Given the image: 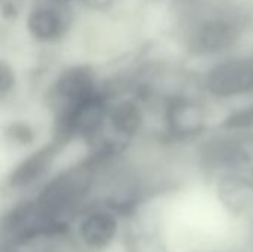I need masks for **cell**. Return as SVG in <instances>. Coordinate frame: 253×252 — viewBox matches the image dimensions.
Here are the masks:
<instances>
[{"instance_id": "obj_1", "label": "cell", "mask_w": 253, "mask_h": 252, "mask_svg": "<svg viewBox=\"0 0 253 252\" xmlns=\"http://www.w3.org/2000/svg\"><path fill=\"white\" fill-rule=\"evenodd\" d=\"M123 220L101 202L90 203L76 220L73 242L80 252H108L122 242Z\"/></svg>"}, {"instance_id": "obj_2", "label": "cell", "mask_w": 253, "mask_h": 252, "mask_svg": "<svg viewBox=\"0 0 253 252\" xmlns=\"http://www.w3.org/2000/svg\"><path fill=\"white\" fill-rule=\"evenodd\" d=\"M107 116L105 100L96 91L84 98L58 110L56 143H64L73 137H93Z\"/></svg>"}, {"instance_id": "obj_3", "label": "cell", "mask_w": 253, "mask_h": 252, "mask_svg": "<svg viewBox=\"0 0 253 252\" xmlns=\"http://www.w3.org/2000/svg\"><path fill=\"white\" fill-rule=\"evenodd\" d=\"M218 203L227 215L253 229V180L239 174H222L215 186Z\"/></svg>"}, {"instance_id": "obj_4", "label": "cell", "mask_w": 253, "mask_h": 252, "mask_svg": "<svg viewBox=\"0 0 253 252\" xmlns=\"http://www.w3.org/2000/svg\"><path fill=\"white\" fill-rule=\"evenodd\" d=\"M206 88L221 98L253 91V58H234L215 65L206 76Z\"/></svg>"}, {"instance_id": "obj_5", "label": "cell", "mask_w": 253, "mask_h": 252, "mask_svg": "<svg viewBox=\"0 0 253 252\" xmlns=\"http://www.w3.org/2000/svg\"><path fill=\"white\" fill-rule=\"evenodd\" d=\"M58 153V143L44 146L24 160H21L7 177V187L10 190H25L43 180L50 171Z\"/></svg>"}, {"instance_id": "obj_6", "label": "cell", "mask_w": 253, "mask_h": 252, "mask_svg": "<svg viewBox=\"0 0 253 252\" xmlns=\"http://www.w3.org/2000/svg\"><path fill=\"white\" fill-rule=\"evenodd\" d=\"M237 27L224 18H212L202 22L191 37V50L202 55H212L227 50L237 40Z\"/></svg>"}, {"instance_id": "obj_7", "label": "cell", "mask_w": 253, "mask_h": 252, "mask_svg": "<svg viewBox=\"0 0 253 252\" xmlns=\"http://www.w3.org/2000/svg\"><path fill=\"white\" fill-rule=\"evenodd\" d=\"M95 92V79L89 67L80 65L64 71L53 86V98L59 102L58 110Z\"/></svg>"}, {"instance_id": "obj_8", "label": "cell", "mask_w": 253, "mask_h": 252, "mask_svg": "<svg viewBox=\"0 0 253 252\" xmlns=\"http://www.w3.org/2000/svg\"><path fill=\"white\" fill-rule=\"evenodd\" d=\"M65 24L61 10L49 4H39L30 12L27 19L30 34L40 42H50L61 37L67 27Z\"/></svg>"}, {"instance_id": "obj_9", "label": "cell", "mask_w": 253, "mask_h": 252, "mask_svg": "<svg viewBox=\"0 0 253 252\" xmlns=\"http://www.w3.org/2000/svg\"><path fill=\"white\" fill-rule=\"evenodd\" d=\"M166 117L169 128L179 135L196 134L203 125V117L199 107L182 98L173 100L168 105Z\"/></svg>"}, {"instance_id": "obj_10", "label": "cell", "mask_w": 253, "mask_h": 252, "mask_svg": "<svg viewBox=\"0 0 253 252\" xmlns=\"http://www.w3.org/2000/svg\"><path fill=\"white\" fill-rule=\"evenodd\" d=\"M108 119L114 132L123 137L135 135L142 125V114L133 101H122L108 113Z\"/></svg>"}, {"instance_id": "obj_11", "label": "cell", "mask_w": 253, "mask_h": 252, "mask_svg": "<svg viewBox=\"0 0 253 252\" xmlns=\"http://www.w3.org/2000/svg\"><path fill=\"white\" fill-rule=\"evenodd\" d=\"M222 126L225 129H246L253 126V104L243 107L242 110L234 111L231 116H228L224 122Z\"/></svg>"}, {"instance_id": "obj_12", "label": "cell", "mask_w": 253, "mask_h": 252, "mask_svg": "<svg viewBox=\"0 0 253 252\" xmlns=\"http://www.w3.org/2000/svg\"><path fill=\"white\" fill-rule=\"evenodd\" d=\"M7 135L10 137L12 141L18 143L21 146L31 144L33 140H34L33 129L25 123H13V125H10L9 129H7Z\"/></svg>"}, {"instance_id": "obj_13", "label": "cell", "mask_w": 253, "mask_h": 252, "mask_svg": "<svg viewBox=\"0 0 253 252\" xmlns=\"http://www.w3.org/2000/svg\"><path fill=\"white\" fill-rule=\"evenodd\" d=\"M13 83H15V76H13L12 68L6 62H1L0 64V95L4 97L13 88Z\"/></svg>"}, {"instance_id": "obj_14", "label": "cell", "mask_w": 253, "mask_h": 252, "mask_svg": "<svg viewBox=\"0 0 253 252\" xmlns=\"http://www.w3.org/2000/svg\"><path fill=\"white\" fill-rule=\"evenodd\" d=\"M182 252H240V250L231 248V247H225V245H215V244L203 242V244L190 245Z\"/></svg>"}, {"instance_id": "obj_15", "label": "cell", "mask_w": 253, "mask_h": 252, "mask_svg": "<svg viewBox=\"0 0 253 252\" xmlns=\"http://www.w3.org/2000/svg\"><path fill=\"white\" fill-rule=\"evenodd\" d=\"M24 0H1L0 7H1V16L7 21L15 19L22 7Z\"/></svg>"}, {"instance_id": "obj_16", "label": "cell", "mask_w": 253, "mask_h": 252, "mask_svg": "<svg viewBox=\"0 0 253 252\" xmlns=\"http://www.w3.org/2000/svg\"><path fill=\"white\" fill-rule=\"evenodd\" d=\"M0 252H27V251L19 250V248H15V247H9V245H1V247H0Z\"/></svg>"}, {"instance_id": "obj_17", "label": "cell", "mask_w": 253, "mask_h": 252, "mask_svg": "<svg viewBox=\"0 0 253 252\" xmlns=\"http://www.w3.org/2000/svg\"><path fill=\"white\" fill-rule=\"evenodd\" d=\"M50 1H55V3H65V1H68V0H50Z\"/></svg>"}, {"instance_id": "obj_18", "label": "cell", "mask_w": 253, "mask_h": 252, "mask_svg": "<svg viewBox=\"0 0 253 252\" xmlns=\"http://www.w3.org/2000/svg\"><path fill=\"white\" fill-rule=\"evenodd\" d=\"M240 252H253L252 250H249V248H243V250H240Z\"/></svg>"}, {"instance_id": "obj_19", "label": "cell", "mask_w": 253, "mask_h": 252, "mask_svg": "<svg viewBox=\"0 0 253 252\" xmlns=\"http://www.w3.org/2000/svg\"><path fill=\"white\" fill-rule=\"evenodd\" d=\"M65 252H80V251H77L76 248H73V250H68V251H65Z\"/></svg>"}]
</instances>
